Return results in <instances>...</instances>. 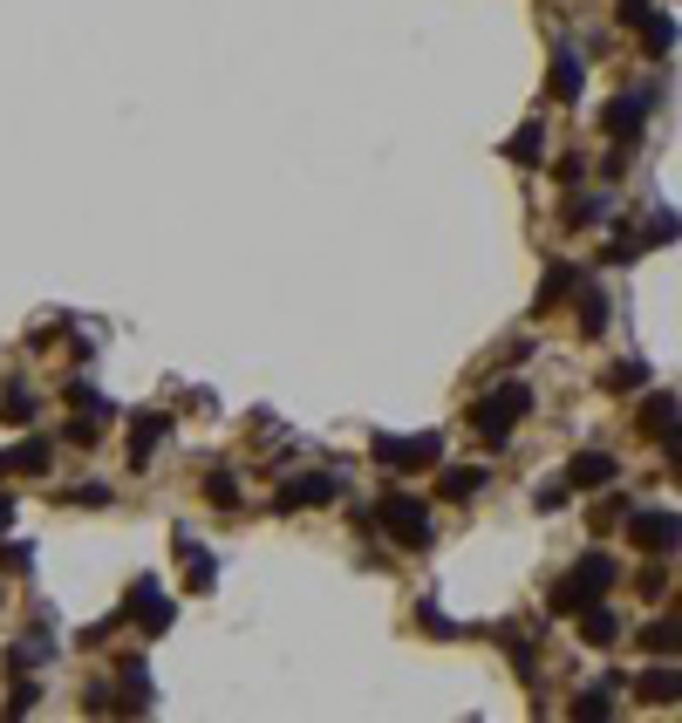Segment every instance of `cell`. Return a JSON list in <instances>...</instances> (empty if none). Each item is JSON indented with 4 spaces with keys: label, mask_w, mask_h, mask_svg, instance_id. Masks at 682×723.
<instances>
[{
    "label": "cell",
    "mask_w": 682,
    "mask_h": 723,
    "mask_svg": "<svg viewBox=\"0 0 682 723\" xmlns=\"http://www.w3.org/2000/svg\"><path fill=\"white\" fill-rule=\"evenodd\" d=\"M634 690H641V703H655V710H669V703H682V669H649V675H641L634 682Z\"/></svg>",
    "instance_id": "cell-13"
},
{
    "label": "cell",
    "mask_w": 682,
    "mask_h": 723,
    "mask_svg": "<svg viewBox=\"0 0 682 723\" xmlns=\"http://www.w3.org/2000/svg\"><path fill=\"white\" fill-rule=\"evenodd\" d=\"M634 587H641V600H662V594H669V567H662V553L649 559V567H641V580H634Z\"/></svg>",
    "instance_id": "cell-23"
},
{
    "label": "cell",
    "mask_w": 682,
    "mask_h": 723,
    "mask_svg": "<svg viewBox=\"0 0 682 723\" xmlns=\"http://www.w3.org/2000/svg\"><path fill=\"white\" fill-rule=\"evenodd\" d=\"M608 307H615L608 294H594V287L580 294V335H587V342H594V335H608Z\"/></svg>",
    "instance_id": "cell-20"
},
{
    "label": "cell",
    "mask_w": 682,
    "mask_h": 723,
    "mask_svg": "<svg viewBox=\"0 0 682 723\" xmlns=\"http://www.w3.org/2000/svg\"><path fill=\"white\" fill-rule=\"evenodd\" d=\"M580 83H587V62L574 49H553V69H546V96L553 103H580Z\"/></svg>",
    "instance_id": "cell-8"
},
{
    "label": "cell",
    "mask_w": 682,
    "mask_h": 723,
    "mask_svg": "<svg viewBox=\"0 0 682 723\" xmlns=\"http://www.w3.org/2000/svg\"><path fill=\"white\" fill-rule=\"evenodd\" d=\"M526 417H533V389H526V383H499L485 404L471 410V423H478V437H485V444H505V437L526 423Z\"/></svg>",
    "instance_id": "cell-2"
},
{
    "label": "cell",
    "mask_w": 682,
    "mask_h": 723,
    "mask_svg": "<svg viewBox=\"0 0 682 723\" xmlns=\"http://www.w3.org/2000/svg\"><path fill=\"white\" fill-rule=\"evenodd\" d=\"M130 621H144L150 635H165V628H171V600L157 594V580H137V587H130Z\"/></svg>",
    "instance_id": "cell-11"
},
{
    "label": "cell",
    "mask_w": 682,
    "mask_h": 723,
    "mask_svg": "<svg viewBox=\"0 0 682 723\" xmlns=\"http://www.w3.org/2000/svg\"><path fill=\"white\" fill-rule=\"evenodd\" d=\"M621 21L641 34V49H649V55H669L675 49V21L655 8V0H621Z\"/></svg>",
    "instance_id": "cell-4"
},
{
    "label": "cell",
    "mask_w": 682,
    "mask_h": 723,
    "mask_svg": "<svg viewBox=\"0 0 682 723\" xmlns=\"http://www.w3.org/2000/svg\"><path fill=\"white\" fill-rule=\"evenodd\" d=\"M0 471H8V478H34V471H49V444H14L8 458H0Z\"/></svg>",
    "instance_id": "cell-18"
},
{
    "label": "cell",
    "mask_w": 682,
    "mask_h": 723,
    "mask_svg": "<svg viewBox=\"0 0 682 723\" xmlns=\"http://www.w3.org/2000/svg\"><path fill=\"white\" fill-rule=\"evenodd\" d=\"M628 539H634L641 553H675V546H682V518H675V512H641L634 526H628Z\"/></svg>",
    "instance_id": "cell-6"
},
{
    "label": "cell",
    "mask_w": 682,
    "mask_h": 723,
    "mask_svg": "<svg viewBox=\"0 0 682 723\" xmlns=\"http://www.w3.org/2000/svg\"><path fill=\"white\" fill-rule=\"evenodd\" d=\"M600 260H608V266H628V260H641V239H634V232H615V239H608V253H600Z\"/></svg>",
    "instance_id": "cell-26"
},
{
    "label": "cell",
    "mask_w": 682,
    "mask_h": 723,
    "mask_svg": "<svg viewBox=\"0 0 682 723\" xmlns=\"http://www.w3.org/2000/svg\"><path fill=\"white\" fill-rule=\"evenodd\" d=\"M8 526H14V505H8V499H0V533H8Z\"/></svg>",
    "instance_id": "cell-31"
},
{
    "label": "cell",
    "mask_w": 682,
    "mask_h": 723,
    "mask_svg": "<svg viewBox=\"0 0 682 723\" xmlns=\"http://www.w3.org/2000/svg\"><path fill=\"white\" fill-rule=\"evenodd\" d=\"M437 492H444V499H471V492H485V471H478V464H451Z\"/></svg>",
    "instance_id": "cell-21"
},
{
    "label": "cell",
    "mask_w": 682,
    "mask_h": 723,
    "mask_svg": "<svg viewBox=\"0 0 682 723\" xmlns=\"http://www.w3.org/2000/svg\"><path fill=\"white\" fill-rule=\"evenodd\" d=\"M580 641H587V649H615V641H621V621L594 600V608H580Z\"/></svg>",
    "instance_id": "cell-14"
},
{
    "label": "cell",
    "mask_w": 682,
    "mask_h": 723,
    "mask_svg": "<svg viewBox=\"0 0 682 723\" xmlns=\"http://www.w3.org/2000/svg\"><path fill=\"white\" fill-rule=\"evenodd\" d=\"M608 219V198H574L567 206V226H600Z\"/></svg>",
    "instance_id": "cell-24"
},
{
    "label": "cell",
    "mask_w": 682,
    "mask_h": 723,
    "mask_svg": "<svg viewBox=\"0 0 682 723\" xmlns=\"http://www.w3.org/2000/svg\"><path fill=\"white\" fill-rule=\"evenodd\" d=\"M444 444L437 437H376V464H437Z\"/></svg>",
    "instance_id": "cell-7"
},
{
    "label": "cell",
    "mask_w": 682,
    "mask_h": 723,
    "mask_svg": "<svg viewBox=\"0 0 682 723\" xmlns=\"http://www.w3.org/2000/svg\"><path fill=\"white\" fill-rule=\"evenodd\" d=\"M641 649L649 656H682V621H649L641 628Z\"/></svg>",
    "instance_id": "cell-19"
},
{
    "label": "cell",
    "mask_w": 682,
    "mask_h": 723,
    "mask_svg": "<svg viewBox=\"0 0 682 723\" xmlns=\"http://www.w3.org/2000/svg\"><path fill=\"white\" fill-rule=\"evenodd\" d=\"M567 492H574L567 478H559V485H546V492H539V512H559V505H567Z\"/></svg>",
    "instance_id": "cell-30"
},
{
    "label": "cell",
    "mask_w": 682,
    "mask_h": 723,
    "mask_svg": "<svg viewBox=\"0 0 682 723\" xmlns=\"http://www.w3.org/2000/svg\"><path fill=\"white\" fill-rule=\"evenodd\" d=\"M34 417V396H21V383L8 389V404H0V423H28Z\"/></svg>",
    "instance_id": "cell-28"
},
{
    "label": "cell",
    "mask_w": 682,
    "mask_h": 723,
    "mask_svg": "<svg viewBox=\"0 0 682 723\" xmlns=\"http://www.w3.org/2000/svg\"><path fill=\"white\" fill-rule=\"evenodd\" d=\"M505 157H512V165H539V157H546V130L539 124H518L505 137Z\"/></svg>",
    "instance_id": "cell-16"
},
{
    "label": "cell",
    "mask_w": 682,
    "mask_h": 723,
    "mask_svg": "<svg viewBox=\"0 0 682 723\" xmlns=\"http://www.w3.org/2000/svg\"><path fill=\"white\" fill-rule=\"evenodd\" d=\"M574 287H580V273H574L567 260H559V266H546V280H539V294H533V314H553L559 301L574 294Z\"/></svg>",
    "instance_id": "cell-12"
},
{
    "label": "cell",
    "mask_w": 682,
    "mask_h": 723,
    "mask_svg": "<svg viewBox=\"0 0 682 723\" xmlns=\"http://www.w3.org/2000/svg\"><path fill=\"white\" fill-rule=\"evenodd\" d=\"M641 383H649V362H621V369H608V389H641Z\"/></svg>",
    "instance_id": "cell-25"
},
{
    "label": "cell",
    "mask_w": 682,
    "mask_h": 723,
    "mask_svg": "<svg viewBox=\"0 0 682 723\" xmlns=\"http://www.w3.org/2000/svg\"><path fill=\"white\" fill-rule=\"evenodd\" d=\"M171 430V417H157V410H144L137 423H130V464H144L150 451H157V437Z\"/></svg>",
    "instance_id": "cell-15"
},
{
    "label": "cell",
    "mask_w": 682,
    "mask_h": 723,
    "mask_svg": "<svg viewBox=\"0 0 682 723\" xmlns=\"http://www.w3.org/2000/svg\"><path fill=\"white\" fill-rule=\"evenodd\" d=\"M376 518H382V533H389L396 546H430V505H423V499L389 492V499L376 505Z\"/></svg>",
    "instance_id": "cell-3"
},
{
    "label": "cell",
    "mask_w": 682,
    "mask_h": 723,
    "mask_svg": "<svg viewBox=\"0 0 682 723\" xmlns=\"http://www.w3.org/2000/svg\"><path fill=\"white\" fill-rule=\"evenodd\" d=\"M342 492V478H328V471H314V478H287V485H280V512H294V505H328Z\"/></svg>",
    "instance_id": "cell-9"
},
{
    "label": "cell",
    "mask_w": 682,
    "mask_h": 723,
    "mask_svg": "<svg viewBox=\"0 0 682 723\" xmlns=\"http://www.w3.org/2000/svg\"><path fill=\"white\" fill-rule=\"evenodd\" d=\"M675 232H682L675 212H655V219H649V239H655V247H662V239H675Z\"/></svg>",
    "instance_id": "cell-29"
},
{
    "label": "cell",
    "mask_w": 682,
    "mask_h": 723,
    "mask_svg": "<svg viewBox=\"0 0 682 723\" xmlns=\"http://www.w3.org/2000/svg\"><path fill=\"white\" fill-rule=\"evenodd\" d=\"M206 499H212V505H239V478H232V471H212V478H206Z\"/></svg>",
    "instance_id": "cell-27"
},
{
    "label": "cell",
    "mask_w": 682,
    "mask_h": 723,
    "mask_svg": "<svg viewBox=\"0 0 682 723\" xmlns=\"http://www.w3.org/2000/svg\"><path fill=\"white\" fill-rule=\"evenodd\" d=\"M655 96H662V90L615 96L608 109H600V130H608V137H621V144H634V137H641V124H649V109H655Z\"/></svg>",
    "instance_id": "cell-5"
},
{
    "label": "cell",
    "mask_w": 682,
    "mask_h": 723,
    "mask_svg": "<svg viewBox=\"0 0 682 723\" xmlns=\"http://www.w3.org/2000/svg\"><path fill=\"white\" fill-rule=\"evenodd\" d=\"M567 485H574V492H608V485H615V458H608V451H580V458L567 464Z\"/></svg>",
    "instance_id": "cell-10"
},
{
    "label": "cell",
    "mask_w": 682,
    "mask_h": 723,
    "mask_svg": "<svg viewBox=\"0 0 682 723\" xmlns=\"http://www.w3.org/2000/svg\"><path fill=\"white\" fill-rule=\"evenodd\" d=\"M178 559H185V574H191V587H198V594H206V587H212V553H206V546H198L191 533H178Z\"/></svg>",
    "instance_id": "cell-17"
},
{
    "label": "cell",
    "mask_w": 682,
    "mask_h": 723,
    "mask_svg": "<svg viewBox=\"0 0 682 723\" xmlns=\"http://www.w3.org/2000/svg\"><path fill=\"white\" fill-rule=\"evenodd\" d=\"M615 574H621V567H615L608 553H580L574 574L559 580V594H553V615H580V608H594V600L615 587Z\"/></svg>",
    "instance_id": "cell-1"
},
{
    "label": "cell",
    "mask_w": 682,
    "mask_h": 723,
    "mask_svg": "<svg viewBox=\"0 0 682 723\" xmlns=\"http://www.w3.org/2000/svg\"><path fill=\"white\" fill-rule=\"evenodd\" d=\"M615 710V682H594L587 696H574V716H608Z\"/></svg>",
    "instance_id": "cell-22"
}]
</instances>
